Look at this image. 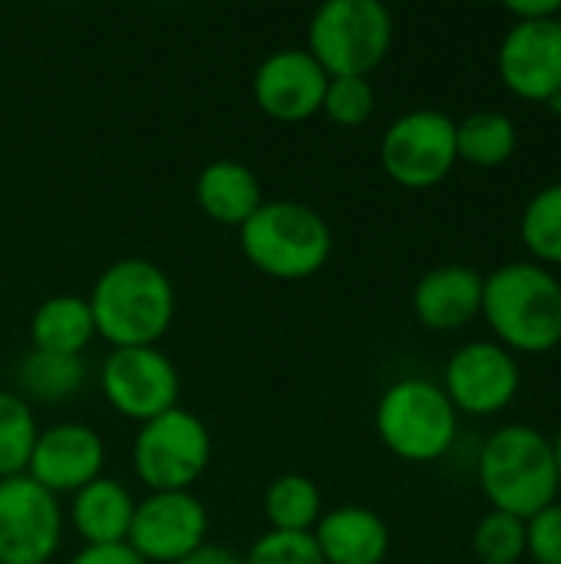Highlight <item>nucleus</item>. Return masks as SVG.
Wrapping results in <instances>:
<instances>
[{
	"label": "nucleus",
	"mask_w": 561,
	"mask_h": 564,
	"mask_svg": "<svg viewBox=\"0 0 561 564\" xmlns=\"http://www.w3.org/2000/svg\"><path fill=\"white\" fill-rule=\"evenodd\" d=\"M96 337L119 347H155L175 321V288L149 258L112 261L89 291Z\"/></svg>",
	"instance_id": "1"
},
{
	"label": "nucleus",
	"mask_w": 561,
	"mask_h": 564,
	"mask_svg": "<svg viewBox=\"0 0 561 564\" xmlns=\"http://www.w3.org/2000/svg\"><path fill=\"white\" fill-rule=\"evenodd\" d=\"M483 317L509 354L561 344V281L536 261H506L483 278Z\"/></svg>",
	"instance_id": "2"
},
{
	"label": "nucleus",
	"mask_w": 561,
	"mask_h": 564,
	"mask_svg": "<svg viewBox=\"0 0 561 564\" xmlns=\"http://www.w3.org/2000/svg\"><path fill=\"white\" fill-rule=\"evenodd\" d=\"M479 486L493 509L529 522L561 492L552 440L526 423L496 430L479 453Z\"/></svg>",
	"instance_id": "3"
},
{
	"label": "nucleus",
	"mask_w": 561,
	"mask_h": 564,
	"mask_svg": "<svg viewBox=\"0 0 561 564\" xmlns=\"http://www.w3.org/2000/svg\"><path fill=\"white\" fill-rule=\"evenodd\" d=\"M238 245L248 264L261 274L274 281H304L327 264L334 235L324 215L311 205L274 198L238 228Z\"/></svg>",
	"instance_id": "4"
},
{
	"label": "nucleus",
	"mask_w": 561,
	"mask_h": 564,
	"mask_svg": "<svg viewBox=\"0 0 561 564\" xmlns=\"http://www.w3.org/2000/svg\"><path fill=\"white\" fill-rule=\"evenodd\" d=\"M380 443L403 463L443 459L460 430V413L440 383L423 377H403L390 383L374 410Z\"/></svg>",
	"instance_id": "5"
},
{
	"label": "nucleus",
	"mask_w": 561,
	"mask_h": 564,
	"mask_svg": "<svg viewBox=\"0 0 561 564\" xmlns=\"http://www.w3.org/2000/svg\"><path fill=\"white\" fill-rule=\"evenodd\" d=\"M393 46V17L380 0H327L308 23V53L327 76H370Z\"/></svg>",
	"instance_id": "6"
},
{
	"label": "nucleus",
	"mask_w": 561,
	"mask_h": 564,
	"mask_svg": "<svg viewBox=\"0 0 561 564\" xmlns=\"http://www.w3.org/2000/svg\"><path fill=\"white\" fill-rule=\"evenodd\" d=\"M212 463V433L192 410H169L139 426L132 469L149 492H192Z\"/></svg>",
	"instance_id": "7"
},
{
	"label": "nucleus",
	"mask_w": 561,
	"mask_h": 564,
	"mask_svg": "<svg viewBox=\"0 0 561 564\" xmlns=\"http://www.w3.org/2000/svg\"><path fill=\"white\" fill-rule=\"evenodd\" d=\"M456 162V122L440 109H410L380 139L384 172L413 192L440 185Z\"/></svg>",
	"instance_id": "8"
},
{
	"label": "nucleus",
	"mask_w": 561,
	"mask_h": 564,
	"mask_svg": "<svg viewBox=\"0 0 561 564\" xmlns=\"http://www.w3.org/2000/svg\"><path fill=\"white\" fill-rule=\"evenodd\" d=\"M99 390L119 416L142 426L179 406L182 380L159 347H119L99 367Z\"/></svg>",
	"instance_id": "9"
},
{
	"label": "nucleus",
	"mask_w": 561,
	"mask_h": 564,
	"mask_svg": "<svg viewBox=\"0 0 561 564\" xmlns=\"http://www.w3.org/2000/svg\"><path fill=\"white\" fill-rule=\"evenodd\" d=\"M63 542V509L26 473L0 479V564H50Z\"/></svg>",
	"instance_id": "10"
},
{
	"label": "nucleus",
	"mask_w": 561,
	"mask_h": 564,
	"mask_svg": "<svg viewBox=\"0 0 561 564\" xmlns=\"http://www.w3.org/2000/svg\"><path fill=\"white\" fill-rule=\"evenodd\" d=\"M208 535V512L192 492H149L136 502L126 545L149 564H179Z\"/></svg>",
	"instance_id": "11"
},
{
	"label": "nucleus",
	"mask_w": 561,
	"mask_h": 564,
	"mask_svg": "<svg viewBox=\"0 0 561 564\" xmlns=\"http://www.w3.org/2000/svg\"><path fill=\"white\" fill-rule=\"evenodd\" d=\"M522 387V373L516 354L503 344L476 340L460 347L443 370V393L450 397L456 413L493 416L503 413Z\"/></svg>",
	"instance_id": "12"
},
{
	"label": "nucleus",
	"mask_w": 561,
	"mask_h": 564,
	"mask_svg": "<svg viewBox=\"0 0 561 564\" xmlns=\"http://www.w3.org/2000/svg\"><path fill=\"white\" fill-rule=\"evenodd\" d=\"M499 76L526 102L561 96V17L516 20L499 43Z\"/></svg>",
	"instance_id": "13"
},
{
	"label": "nucleus",
	"mask_w": 561,
	"mask_h": 564,
	"mask_svg": "<svg viewBox=\"0 0 561 564\" xmlns=\"http://www.w3.org/2000/svg\"><path fill=\"white\" fill-rule=\"evenodd\" d=\"M327 73L304 46L268 53L251 79L255 106L278 122H304L321 112Z\"/></svg>",
	"instance_id": "14"
},
{
	"label": "nucleus",
	"mask_w": 561,
	"mask_h": 564,
	"mask_svg": "<svg viewBox=\"0 0 561 564\" xmlns=\"http://www.w3.org/2000/svg\"><path fill=\"white\" fill-rule=\"evenodd\" d=\"M106 466V443L86 423H56L40 430L26 476L43 486L46 492H79L93 479L103 476Z\"/></svg>",
	"instance_id": "15"
},
{
	"label": "nucleus",
	"mask_w": 561,
	"mask_h": 564,
	"mask_svg": "<svg viewBox=\"0 0 561 564\" xmlns=\"http://www.w3.org/2000/svg\"><path fill=\"white\" fill-rule=\"evenodd\" d=\"M413 314L430 330H460L483 314V274L470 264H440L413 288Z\"/></svg>",
	"instance_id": "16"
},
{
	"label": "nucleus",
	"mask_w": 561,
	"mask_h": 564,
	"mask_svg": "<svg viewBox=\"0 0 561 564\" xmlns=\"http://www.w3.org/2000/svg\"><path fill=\"white\" fill-rule=\"evenodd\" d=\"M311 535L327 564H384L390 552L387 522L364 506H341L324 512Z\"/></svg>",
	"instance_id": "17"
},
{
	"label": "nucleus",
	"mask_w": 561,
	"mask_h": 564,
	"mask_svg": "<svg viewBox=\"0 0 561 564\" xmlns=\"http://www.w3.org/2000/svg\"><path fill=\"white\" fill-rule=\"evenodd\" d=\"M132 516H136L132 492L109 476L93 479L89 486L73 492V502H69V525L86 542V549L126 545Z\"/></svg>",
	"instance_id": "18"
},
{
	"label": "nucleus",
	"mask_w": 561,
	"mask_h": 564,
	"mask_svg": "<svg viewBox=\"0 0 561 564\" xmlns=\"http://www.w3.org/2000/svg\"><path fill=\"white\" fill-rule=\"evenodd\" d=\"M195 202L205 212V218L225 228H241L265 205V192H261L258 175L248 165L235 159H218L198 172Z\"/></svg>",
	"instance_id": "19"
},
{
	"label": "nucleus",
	"mask_w": 561,
	"mask_h": 564,
	"mask_svg": "<svg viewBox=\"0 0 561 564\" xmlns=\"http://www.w3.org/2000/svg\"><path fill=\"white\" fill-rule=\"evenodd\" d=\"M93 337H96L93 311L89 301L79 294H53L30 317V344L33 350L43 354L83 357Z\"/></svg>",
	"instance_id": "20"
},
{
	"label": "nucleus",
	"mask_w": 561,
	"mask_h": 564,
	"mask_svg": "<svg viewBox=\"0 0 561 564\" xmlns=\"http://www.w3.org/2000/svg\"><path fill=\"white\" fill-rule=\"evenodd\" d=\"M86 387V364L83 357H60L43 350H26L17 364V397H23L30 406L43 403H66Z\"/></svg>",
	"instance_id": "21"
},
{
	"label": "nucleus",
	"mask_w": 561,
	"mask_h": 564,
	"mask_svg": "<svg viewBox=\"0 0 561 564\" xmlns=\"http://www.w3.org/2000/svg\"><path fill=\"white\" fill-rule=\"evenodd\" d=\"M519 149V129L506 112L483 109L456 122V159L476 169H499Z\"/></svg>",
	"instance_id": "22"
},
{
	"label": "nucleus",
	"mask_w": 561,
	"mask_h": 564,
	"mask_svg": "<svg viewBox=\"0 0 561 564\" xmlns=\"http://www.w3.org/2000/svg\"><path fill=\"white\" fill-rule=\"evenodd\" d=\"M321 516V489L304 473H284L265 489V519L271 522V532H314Z\"/></svg>",
	"instance_id": "23"
},
{
	"label": "nucleus",
	"mask_w": 561,
	"mask_h": 564,
	"mask_svg": "<svg viewBox=\"0 0 561 564\" xmlns=\"http://www.w3.org/2000/svg\"><path fill=\"white\" fill-rule=\"evenodd\" d=\"M519 235L536 264H561V182L539 188L519 218Z\"/></svg>",
	"instance_id": "24"
},
{
	"label": "nucleus",
	"mask_w": 561,
	"mask_h": 564,
	"mask_svg": "<svg viewBox=\"0 0 561 564\" xmlns=\"http://www.w3.org/2000/svg\"><path fill=\"white\" fill-rule=\"evenodd\" d=\"M36 436L33 406L13 390H0V479L26 473Z\"/></svg>",
	"instance_id": "25"
},
{
	"label": "nucleus",
	"mask_w": 561,
	"mask_h": 564,
	"mask_svg": "<svg viewBox=\"0 0 561 564\" xmlns=\"http://www.w3.org/2000/svg\"><path fill=\"white\" fill-rule=\"evenodd\" d=\"M473 552L483 564H516L526 558V522L489 509L473 532Z\"/></svg>",
	"instance_id": "26"
},
{
	"label": "nucleus",
	"mask_w": 561,
	"mask_h": 564,
	"mask_svg": "<svg viewBox=\"0 0 561 564\" xmlns=\"http://www.w3.org/2000/svg\"><path fill=\"white\" fill-rule=\"evenodd\" d=\"M374 106H377V93L367 76H331L327 79L321 112L334 126H344V129L364 126L374 116Z\"/></svg>",
	"instance_id": "27"
},
{
	"label": "nucleus",
	"mask_w": 561,
	"mask_h": 564,
	"mask_svg": "<svg viewBox=\"0 0 561 564\" xmlns=\"http://www.w3.org/2000/svg\"><path fill=\"white\" fill-rule=\"evenodd\" d=\"M241 564H327L311 532H265Z\"/></svg>",
	"instance_id": "28"
},
{
	"label": "nucleus",
	"mask_w": 561,
	"mask_h": 564,
	"mask_svg": "<svg viewBox=\"0 0 561 564\" xmlns=\"http://www.w3.org/2000/svg\"><path fill=\"white\" fill-rule=\"evenodd\" d=\"M526 555L536 564H561V502L526 522Z\"/></svg>",
	"instance_id": "29"
},
{
	"label": "nucleus",
	"mask_w": 561,
	"mask_h": 564,
	"mask_svg": "<svg viewBox=\"0 0 561 564\" xmlns=\"http://www.w3.org/2000/svg\"><path fill=\"white\" fill-rule=\"evenodd\" d=\"M69 564H149L142 562L129 545H103V549H83L73 555Z\"/></svg>",
	"instance_id": "30"
},
{
	"label": "nucleus",
	"mask_w": 561,
	"mask_h": 564,
	"mask_svg": "<svg viewBox=\"0 0 561 564\" xmlns=\"http://www.w3.org/2000/svg\"><path fill=\"white\" fill-rule=\"evenodd\" d=\"M506 10L516 20H546V17H561V0H509Z\"/></svg>",
	"instance_id": "31"
},
{
	"label": "nucleus",
	"mask_w": 561,
	"mask_h": 564,
	"mask_svg": "<svg viewBox=\"0 0 561 564\" xmlns=\"http://www.w3.org/2000/svg\"><path fill=\"white\" fill-rule=\"evenodd\" d=\"M179 564H241V555L235 549H225V545H202L195 555H188Z\"/></svg>",
	"instance_id": "32"
},
{
	"label": "nucleus",
	"mask_w": 561,
	"mask_h": 564,
	"mask_svg": "<svg viewBox=\"0 0 561 564\" xmlns=\"http://www.w3.org/2000/svg\"><path fill=\"white\" fill-rule=\"evenodd\" d=\"M552 449H555V469H559V489H561V430H559V436L552 440Z\"/></svg>",
	"instance_id": "33"
}]
</instances>
